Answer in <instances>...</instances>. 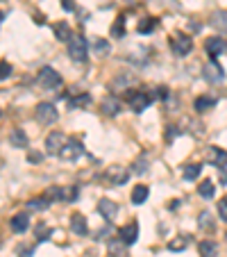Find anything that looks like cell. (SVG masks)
<instances>
[{
	"label": "cell",
	"mask_w": 227,
	"mask_h": 257,
	"mask_svg": "<svg viewBox=\"0 0 227 257\" xmlns=\"http://www.w3.org/2000/svg\"><path fill=\"white\" fill-rule=\"evenodd\" d=\"M125 100H127V105H130L132 112L141 114L150 107V102L155 100V96H152L150 91H136V89H130V93H125Z\"/></svg>",
	"instance_id": "6da1fadb"
},
{
	"label": "cell",
	"mask_w": 227,
	"mask_h": 257,
	"mask_svg": "<svg viewBox=\"0 0 227 257\" xmlns=\"http://www.w3.org/2000/svg\"><path fill=\"white\" fill-rule=\"evenodd\" d=\"M68 55L73 62H84L89 55V41L84 39L82 34H73L68 41Z\"/></svg>",
	"instance_id": "7a4b0ae2"
},
{
	"label": "cell",
	"mask_w": 227,
	"mask_h": 257,
	"mask_svg": "<svg viewBox=\"0 0 227 257\" xmlns=\"http://www.w3.org/2000/svg\"><path fill=\"white\" fill-rule=\"evenodd\" d=\"M130 173H132V171L127 169V166L111 164L109 169L105 171V182H107V185H111V187H121V185H125L127 180H130Z\"/></svg>",
	"instance_id": "3957f363"
},
{
	"label": "cell",
	"mask_w": 227,
	"mask_h": 257,
	"mask_svg": "<svg viewBox=\"0 0 227 257\" xmlns=\"http://www.w3.org/2000/svg\"><path fill=\"white\" fill-rule=\"evenodd\" d=\"M37 84L44 89H57V87H62V75L53 66H44L37 73Z\"/></svg>",
	"instance_id": "277c9868"
},
{
	"label": "cell",
	"mask_w": 227,
	"mask_h": 257,
	"mask_svg": "<svg viewBox=\"0 0 227 257\" xmlns=\"http://www.w3.org/2000/svg\"><path fill=\"white\" fill-rule=\"evenodd\" d=\"M34 116H37V121H39L41 125H53L59 118V112L53 102H39L37 109H34Z\"/></svg>",
	"instance_id": "5b68a950"
},
{
	"label": "cell",
	"mask_w": 227,
	"mask_h": 257,
	"mask_svg": "<svg viewBox=\"0 0 227 257\" xmlns=\"http://www.w3.org/2000/svg\"><path fill=\"white\" fill-rule=\"evenodd\" d=\"M46 196L59 203H75L78 200V187H50Z\"/></svg>",
	"instance_id": "8992f818"
},
{
	"label": "cell",
	"mask_w": 227,
	"mask_h": 257,
	"mask_svg": "<svg viewBox=\"0 0 227 257\" xmlns=\"http://www.w3.org/2000/svg\"><path fill=\"white\" fill-rule=\"evenodd\" d=\"M170 50L177 57H184V55H188L193 50V39L188 34H173L170 37Z\"/></svg>",
	"instance_id": "52a82bcc"
},
{
	"label": "cell",
	"mask_w": 227,
	"mask_h": 257,
	"mask_svg": "<svg viewBox=\"0 0 227 257\" xmlns=\"http://www.w3.org/2000/svg\"><path fill=\"white\" fill-rule=\"evenodd\" d=\"M82 155H84V146H82V141H78V139H68L66 144H64L62 153H59V157H62L64 162H75Z\"/></svg>",
	"instance_id": "ba28073f"
},
{
	"label": "cell",
	"mask_w": 227,
	"mask_h": 257,
	"mask_svg": "<svg viewBox=\"0 0 227 257\" xmlns=\"http://www.w3.org/2000/svg\"><path fill=\"white\" fill-rule=\"evenodd\" d=\"M202 71H204V73H202L204 80H207L209 84H220L222 80H225V71H222V66L216 62V59H211V62L204 64Z\"/></svg>",
	"instance_id": "9c48e42d"
},
{
	"label": "cell",
	"mask_w": 227,
	"mask_h": 257,
	"mask_svg": "<svg viewBox=\"0 0 227 257\" xmlns=\"http://www.w3.org/2000/svg\"><path fill=\"white\" fill-rule=\"evenodd\" d=\"M204 50H207V55L211 59H216L218 55H222L227 50V41L225 37H220V34H216V37H209L207 41H204Z\"/></svg>",
	"instance_id": "30bf717a"
},
{
	"label": "cell",
	"mask_w": 227,
	"mask_h": 257,
	"mask_svg": "<svg viewBox=\"0 0 227 257\" xmlns=\"http://www.w3.org/2000/svg\"><path fill=\"white\" fill-rule=\"evenodd\" d=\"M66 141L68 139L62 135V132H50V135L46 137V153H48V155H59Z\"/></svg>",
	"instance_id": "8fae6325"
},
{
	"label": "cell",
	"mask_w": 227,
	"mask_h": 257,
	"mask_svg": "<svg viewBox=\"0 0 227 257\" xmlns=\"http://www.w3.org/2000/svg\"><path fill=\"white\" fill-rule=\"evenodd\" d=\"M118 237L123 239L125 246H132V243L139 239V223H136V221H130L127 225H123V228L118 230Z\"/></svg>",
	"instance_id": "7c38bea8"
},
{
	"label": "cell",
	"mask_w": 227,
	"mask_h": 257,
	"mask_svg": "<svg viewBox=\"0 0 227 257\" xmlns=\"http://www.w3.org/2000/svg\"><path fill=\"white\" fill-rule=\"evenodd\" d=\"M98 212L102 214V218H107V221H114L118 214V205L114 203V200H107V198H100L98 200Z\"/></svg>",
	"instance_id": "4fadbf2b"
},
{
	"label": "cell",
	"mask_w": 227,
	"mask_h": 257,
	"mask_svg": "<svg viewBox=\"0 0 227 257\" xmlns=\"http://www.w3.org/2000/svg\"><path fill=\"white\" fill-rule=\"evenodd\" d=\"M68 225H71V230L75 234H80V237H84V234L89 232V225H87V218L82 216V214H73L71 221H68Z\"/></svg>",
	"instance_id": "5bb4252c"
},
{
	"label": "cell",
	"mask_w": 227,
	"mask_h": 257,
	"mask_svg": "<svg viewBox=\"0 0 227 257\" xmlns=\"http://www.w3.org/2000/svg\"><path fill=\"white\" fill-rule=\"evenodd\" d=\"M50 203H53V200H50L48 196H37V198L28 200V209L30 212H46V209L50 207Z\"/></svg>",
	"instance_id": "9a60e30c"
},
{
	"label": "cell",
	"mask_w": 227,
	"mask_h": 257,
	"mask_svg": "<svg viewBox=\"0 0 227 257\" xmlns=\"http://www.w3.org/2000/svg\"><path fill=\"white\" fill-rule=\"evenodd\" d=\"M10 225H12V230L14 232H25V230L30 228V216L28 214H16V216H12V221H10Z\"/></svg>",
	"instance_id": "2e32d148"
},
{
	"label": "cell",
	"mask_w": 227,
	"mask_h": 257,
	"mask_svg": "<svg viewBox=\"0 0 227 257\" xmlns=\"http://www.w3.org/2000/svg\"><path fill=\"white\" fill-rule=\"evenodd\" d=\"M102 114H107V116H116L118 112H121V102L116 100L114 96H109V98H105L102 100Z\"/></svg>",
	"instance_id": "e0dca14e"
},
{
	"label": "cell",
	"mask_w": 227,
	"mask_h": 257,
	"mask_svg": "<svg viewBox=\"0 0 227 257\" xmlns=\"http://www.w3.org/2000/svg\"><path fill=\"white\" fill-rule=\"evenodd\" d=\"M193 107H195V112H209V109L216 107V98L213 96H200V98H195Z\"/></svg>",
	"instance_id": "ac0fdd59"
},
{
	"label": "cell",
	"mask_w": 227,
	"mask_h": 257,
	"mask_svg": "<svg viewBox=\"0 0 227 257\" xmlns=\"http://www.w3.org/2000/svg\"><path fill=\"white\" fill-rule=\"evenodd\" d=\"M148 196H150V189L145 185H136L134 189H132V203L134 205H143L145 200H148Z\"/></svg>",
	"instance_id": "d6986e66"
},
{
	"label": "cell",
	"mask_w": 227,
	"mask_h": 257,
	"mask_svg": "<svg viewBox=\"0 0 227 257\" xmlns=\"http://www.w3.org/2000/svg\"><path fill=\"white\" fill-rule=\"evenodd\" d=\"M10 144L14 148H28V135L23 130H12L10 132Z\"/></svg>",
	"instance_id": "ffe728a7"
},
{
	"label": "cell",
	"mask_w": 227,
	"mask_h": 257,
	"mask_svg": "<svg viewBox=\"0 0 227 257\" xmlns=\"http://www.w3.org/2000/svg\"><path fill=\"white\" fill-rule=\"evenodd\" d=\"M53 30H55V37H57L59 41H66V44H68V41H71V37H73V30L68 28V23H64V21H62V23H57Z\"/></svg>",
	"instance_id": "44dd1931"
},
{
	"label": "cell",
	"mask_w": 227,
	"mask_h": 257,
	"mask_svg": "<svg viewBox=\"0 0 227 257\" xmlns=\"http://www.w3.org/2000/svg\"><path fill=\"white\" fill-rule=\"evenodd\" d=\"M87 105H91V96L89 93H78V96H73L71 100H68V107L71 109H80V107H87Z\"/></svg>",
	"instance_id": "7402d4cb"
},
{
	"label": "cell",
	"mask_w": 227,
	"mask_h": 257,
	"mask_svg": "<svg viewBox=\"0 0 227 257\" xmlns=\"http://www.w3.org/2000/svg\"><path fill=\"white\" fill-rule=\"evenodd\" d=\"M209 157H211V164L216 166H222V164H227V153L222 151V148H211L209 151Z\"/></svg>",
	"instance_id": "603a6c76"
},
{
	"label": "cell",
	"mask_w": 227,
	"mask_h": 257,
	"mask_svg": "<svg viewBox=\"0 0 227 257\" xmlns=\"http://www.w3.org/2000/svg\"><path fill=\"white\" fill-rule=\"evenodd\" d=\"M200 173H202V164H186L182 169L184 180H195V178H200Z\"/></svg>",
	"instance_id": "cb8c5ba5"
},
{
	"label": "cell",
	"mask_w": 227,
	"mask_h": 257,
	"mask_svg": "<svg viewBox=\"0 0 227 257\" xmlns=\"http://www.w3.org/2000/svg\"><path fill=\"white\" fill-rule=\"evenodd\" d=\"M198 250H200V255L202 257H213L218 252V246L213 241H209V239H204V241H200Z\"/></svg>",
	"instance_id": "d4e9b609"
},
{
	"label": "cell",
	"mask_w": 227,
	"mask_h": 257,
	"mask_svg": "<svg viewBox=\"0 0 227 257\" xmlns=\"http://www.w3.org/2000/svg\"><path fill=\"white\" fill-rule=\"evenodd\" d=\"M155 28H157V19H152V16H148V19H141L139 25H136V30H139L141 34H150Z\"/></svg>",
	"instance_id": "484cf974"
},
{
	"label": "cell",
	"mask_w": 227,
	"mask_h": 257,
	"mask_svg": "<svg viewBox=\"0 0 227 257\" xmlns=\"http://www.w3.org/2000/svg\"><path fill=\"white\" fill-rule=\"evenodd\" d=\"M188 246V234H179V237H175V239H170L168 241V250H184V248Z\"/></svg>",
	"instance_id": "4316f807"
},
{
	"label": "cell",
	"mask_w": 227,
	"mask_h": 257,
	"mask_svg": "<svg viewBox=\"0 0 227 257\" xmlns=\"http://www.w3.org/2000/svg\"><path fill=\"white\" fill-rule=\"evenodd\" d=\"M213 182L211 180H202V182H200V187H198V194L202 196V198H207V200H211L213 198Z\"/></svg>",
	"instance_id": "83f0119b"
},
{
	"label": "cell",
	"mask_w": 227,
	"mask_h": 257,
	"mask_svg": "<svg viewBox=\"0 0 227 257\" xmlns=\"http://www.w3.org/2000/svg\"><path fill=\"white\" fill-rule=\"evenodd\" d=\"M111 37H116V39L125 37V16H118L116 23L111 25Z\"/></svg>",
	"instance_id": "f1b7e54d"
},
{
	"label": "cell",
	"mask_w": 227,
	"mask_h": 257,
	"mask_svg": "<svg viewBox=\"0 0 227 257\" xmlns=\"http://www.w3.org/2000/svg\"><path fill=\"white\" fill-rule=\"evenodd\" d=\"M211 25L216 30H222V32H227V14H225V12H216V14L211 16Z\"/></svg>",
	"instance_id": "f546056e"
},
{
	"label": "cell",
	"mask_w": 227,
	"mask_h": 257,
	"mask_svg": "<svg viewBox=\"0 0 227 257\" xmlns=\"http://www.w3.org/2000/svg\"><path fill=\"white\" fill-rule=\"evenodd\" d=\"M198 225H200L202 230H211V228H213L211 214H209V212H202V214H200V216H198Z\"/></svg>",
	"instance_id": "4dcf8cb0"
},
{
	"label": "cell",
	"mask_w": 227,
	"mask_h": 257,
	"mask_svg": "<svg viewBox=\"0 0 227 257\" xmlns=\"http://www.w3.org/2000/svg\"><path fill=\"white\" fill-rule=\"evenodd\" d=\"M109 250L114 252V255H123V250H125V243H123V239L118 237V241H109Z\"/></svg>",
	"instance_id": "1f68e13d"
},
{
	"label": "cell",
	"mask_w": 227,
	"mask_h": 257,
	"mask_svg": "<svg viewBox=\"0 0 227 257\" xmlns=\"http://www.w3.org/2000/svg\"><path fill=\"white\" fill-rule=\"evenodd\" d=\"M218 218L227 223V198H220V200H218Z\"/></svg>",
	"instance_id": "d6a6232c"
},
{
	"label": "cell",
	"mask_w": 227,
	"mask_h": 257,
	"mask_svg": "<svg viewBox=\"0 0 227 257\" xmlns=\"http://www.w3.org/2000/svg\"><path fill=\"white\" fill-rule=\"evenodd\" d=\"M12 75V64L10 62H0V82L7 80Z\"/></svg>",
	"instance_id": "836d02e7"
},
{
	"label": "cell",
	"mask_w": 227,
	"mask_h": 257,
	"mask_svg": "<svg viewBox=\"0 0 227 257\" xmlns=\"http://www.w3.org/2000/svg\"><path fill=\"white\" fill-rule=\"evenodd\" d=\"M93 48H96L98 53H109V44L102 39H93Z\"/></svg>",
	"instance_id": "e575fe53"
},
{
	"label": "cell",
	"mask_w": 227,
	"mask_h": 257,
	"mask_svg": "<svg viewBox=\"0 0 227 257\" xmlns=\"http://www.w3.org/2000/svg\"><path fill=\"white\" fill-rule=\"evenodd\" d=\"M132 171H134V173H143V171H148V160H145V157H139V160H136V166Z\"/></svg>",
	"instance_id": "d590c367"
},
{
	"label": "cell",
	"mask_w": 227,
	"mask_h": 257,
	"mask_svg": "<svg viewBox=\"0 0 227 257\" xmlns=\"http://www.w3.org/2000/svg\"><path fill=\"white\" fill-rule=\"evenodd\" d=\"M218 182H220V185H227V164L218 166Z\"/></svg>",
	"instance_id": "8d00e7d4"
},
{
	"label": "cell",
	"mask_w": 227,
	"mask_h": 257,
	"mask_svg": "<svg viewBox=\"0 0 227 257\" xmlns=\"http://www.w3.org/2000/svg\"><path fill=\"white\" fill-rule=\"evenodd\" d=\"M41 160H44V155H41V153H34V151L28 153V162H32V164H39Z\"/></svg>",
	"instance_id": "74e56055"
},
{
	"label": "cell",
	"mask_w": 227,
	"mask_h": 257,
	"mask_svg": "<svg viewBox=\"0 0 227 257\" xmlns=\"http://www.w3.org/2000/svg\"><path fill=\"white\" fill-rule=\"evenodd\" d=\"M32 250H34V248H32V246H28V248H19L16 252H19L21 257H32Z\"/></svg>",
	"instance_id": "f35d334b"
},
{
	"label": "cell",
	"mask_w": 227,
	"mask_h": 257,
	"mask_svg": "<svg viewBox=\"0 0 227 257\" xmlns=\"http://www.w3.org/2000/svg\"><path fill=\"white\" fill-rule=\"evenodd\" d=\"M62 7L66 12H73V10H75V3H73V0H62Z\"/></svg>",
	"instance_id": "ab89813d"
},
{
	"label": "cell",
	"mask_w": 227,
	"mask_h": 257,
	"mask_svg": "<svg viewBox=\"0 0 227 257\" xmlns=\"http://www.w3.org/2000/svg\"><path fill=\"white\" fill-rule=\"evenodd\" d=\"M177 132H179V130H175V125H168V139H173Z\"/></svg>",
	"instance_id": "60d3db41"
},
{
	"label": "cell",
	"mask_w": 227,
	"mask_h": 257,
	"mask_svg": "<svg viewBox=\"0 0 227 257\" xmlns=\"http://www.w3.org/2000/svg\"><path fill=\"white\" fill-rule=\"evenodd\" d=\"M3 19H5V14H3V12H0V23H3Z\"/></svg>",
	"instance_id": "b9f144b4"
},
{
	"label": "cell",
	"mask_w": 227,
	"mask_h": 257,
	"mask_svg": "<svg viewBox=\"0 0 227 257\" xmlns=\"http://www.w3.org/2000/svg\"><path fill=\"white\" fill-rule=\"evenodd\" d=\"M225 239H227V234H225Z\"/></svg>",
	"instance_id": "7bdbcfd3"
}]
</instances>
